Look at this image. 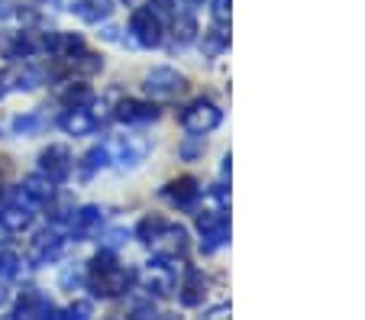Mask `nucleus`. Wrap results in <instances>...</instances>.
<instances>
[{"label":"nucleus","instance_id":"obj_24","mask_svg":"<svg viewBox=\"0 0 365 320\" xmlns=\"http://www.w3.org/2000/svg\"><path fill=\"white\" fill-rule=\"evenodd\" d=\"M103 165H110V153H107V146H94L88 155H84V162H81V175H84V178H91V175L101 172Z\"/></svg>","mask_w":365,"mask_h":320},{"label":"nucleus","instance_id":"obj_25","mask_svg":"<svg viewBox=\"0 0 365 320\" xmlns=\"http://www.w3.org/2000/svg\"><path fill=\"white\" fill-rule=\"evenodd\" d=\"M46 126V120L39 117V113H26V117H16L14 120V133L16 136H33L36 130H42Z\"/></svg>","mask_w":365,"mask_h":320},{"label":"nucleus","instance_id":"obj_8","mask_svg":"<svg viewBox=\"0 0 365 320\" xmlns=\"http://www.w3.org/2000/svg\"><path fill=\"white\" fill-rule=\"evenodd\" d=\"M39 84H42V71L29 58H23V62H14L10 68L0 71V98H7L14 91H33Z\"/></svg>","mask_w":365,"mask_h":320},{"label":"nucleus","instance_id":"obj_1","mask_svg":"<svg viewBox=\"0 0 365 320\" xmlns=\"http://www.w3.org/2000/svg\"><path fill=\"white\" fill-rule=\"evenodd\" d=\"M88 288L94 298H103V301H110V298H120V294L130 291L133 285V272L126 269V265H120L117 259H113L110 249H103L97 252L94 259H91L88 265Z\"/></svg>","mask_w":365,"mask_h":320},{"label":"nucleus","instance_id":"obj_21","mask_svg":"<svg viewBox=\"0 0 365 320\" xmlns=\"http://www.w3.org/2000/svg\"><path fill=\"white\" fill-rule=\"evenodd\" d=\"M71 14L84 23H101L113 14V0H75Z\"/></svg>","mask_w":365,"mask_h":320},{"label":"nucleus","instance_id":"obj_33","mask_svg":"<svg viewBox=\"0 0 365 320\" xmlns=\"http://www.w3.org/2000/svg\"><path fill=\"white\" fill-rule=\"evenodd\" d=\"M7 298H10V294H7V288H4V285H0V307H4V304H7Z\"/></svg>","mask_w":365,"mask_h":320},{"label":"nucleus","instance_id":"obj_6","mask_svg":"<svg viewBox=\"0 0 365 320\" xmlns=\"http://www.w3.org/2000/svg\"><path fill=\"white\" fill-rule=\"evenodd\" d=\"M130 36L139 49H155L165 39V29H162V20L149 7H136L130 16Z\"/></svg>","mask_w":365,"mask_h":320},{"label":"nucleus","instance_id":"obj_26","mask_svg":"<svg viewBox=\"0 0 365 320\" xmlns=\"http://www.w3.org/2000/svg\"><path fill=\"white\" fill-rule=\"evenodd\" d=\"M16 272H20V259L10 249H0V279H14Z\"/></svg>","mask_w":365,"mask_h":320},{"label":"nucleus","instance_id":"obj_30","mask_svg":"<svg viewBox=\"0 0 365 320\" xmlns=\"http://www.w3.org/2000/svg\"><path fill=\"white\" fill-rule=\"evenodd\" d=\"M62 314H71V317H91V304H84V301H78V304H71L68 311H62Z\"/></svg>","mask_w":365,"mask_h":320},{"label":"nucleus","instance_id":"obj_10","mask_svg":"<svg viewBox=\"0 0 365 320\" xmlns=\"http://www.w3.org/2000/svg\"><path fill=\"white\" fill-rule=\"evenodd\" d=\"M56 197V181H48L46 175H29L23 178V185L16 188V201H23L26 207H46Z\"/></svg>","mask_w":365,"mask_h":320},{"label":"nucleus","instance_id":"obj_28","mask_svg":"<svg viewBox=\"0 0 365 320\" xmlns=\"http://www.w3.org/2000/svg\"><path fill=\"white\" fill-rule=\"evenodd\" d=\"M62 100H65L68 107H75V104H88V100H91V88H84V84H78V88H75V84H71V88L62 94Z\"/></svg>","mask_w":365,"mask_h":320},{"label":"nucleus","instance_id":"obj_31","mask_svg":"<svg viewBox=\"0 0 365 320\" xmlns=\"http://www.w3.org/2000/svg\"><path fill=\"white\" fill-rule=\"evenodd\" d=\"M126 239V233H120V230H113L110 237H107V249H113V246H120Z\"/></svg>","mask_w":365,"mask_h":320},{"label":"nucleus","instance_id":"obj_32","mask_svg":"<svg viewBox=\"0 0 365 320\" xmlns=\"http://www.w3.org/2000/svg\"><path fill=\"white\" fill-rule=\"evenodd\" d=\"M123 4H126V7H133V10H136V7H145L149 0H123Z\"/></svg>","mask_w":365,"mask_h":320},{"label":"nucleus","instance_id":"obj_22","mask_svg":"<svg viewBox=\"0 0 365 320\" xmlns=\"http://www.w3.org/2000/svg\"><path fill=\"white\" fill-rule=\"evenodd\" d=\"M97 223H101V210L97 207H81V210H75V214L68 217V233L71 237H78V239H84Z\"/></svg>","mask_w":365,"mask_h":320},{"label":"nucleus","instance_id":"obj_19","mask_svg":"<svg viewBox=\"0 0 365 320\" xmlns=\"http://www.w3.org/2000/svg\"><path fill=\"white\" fill-rule=\"evenodd\" d=\"M178 298H181V304H185V307L204 304L207 279H204V275H197V272H185V279H181V285H178Z\"/></svg>","mask_w":365,"mask_h":320},{"label":"nucleus","instance_id":"obj_2","mask_svg":"<svg viewBox=\"0 0 365 320\" xmlns=\"http://www.w3.org/2000/svg\"><path fill=\"white\" fill-rule=\"evenodd\" d=\"M207 207L197 214V230H200V246L204 252H214L220 246L230 243V217H227V207H230V197H227V188L217 185V188L207 191Z\"/></svg>","mask_w":365,"mask_h":320},{"label":"nucleus","instance_id":"obj_3","mask_svg":"<svg viewBox=\"0 0 365 320\" xmlns=\"http://www.w3.org/2000/svg\"><path fill=\"white\" fill-rule=\"evenodd\" d=\"M136 237L155 252H162V256H181L187 249V230L181 223H168L162 217H145L139 223Z\"/></svg>","mask_w":365,"mask_h":320},{"label":"nucleus","instance_id":"obj_12","mask_svg":"<svg viewBox=\"0 0 365 320\" xmlns=\"http://www.w3.org/2000/svg\"><path fill=\"white\" fill-rule=\"evenodd\" d=\"M58 65H62L68 75H97V71L103 68V58L97 56V52H88L84 46H78V49L58 56Z\"/></svg>","mask_w":365,"mask_h":320},{"label":"nucleus","instance_id":"obj_17","mask_svg":"<svg viewBox=\"0 0 365 320\" xmlns=\"http://www.w3.org/2000/svg\"><path fill=\"white\" fill-rule=\"evenodd\" d=\"M14 317H62V311H58L48 298H42L39 291H23Z\"/></svg>","mask_w":365,"mask_h":320},{"label":"nucleus","instance_id":"obj_29","mask_svg":"<svg viewBox=\"0 0 365 320\" xmlns=\"http://www.w3.org/2000/svg\"><path fill=\"white\" fill-rule=\"evenodd\" d=\"M204 0H172V7L181 10V14H191V10H197Z\"/></svg>","mask_w":365,"mask_h":320},{"label":"nucleus","instance_id":"obj_4","mask_svg":"<svg viewBox=\"0 0 365 320\" xmlns=\"http://www.w3.org/2000/svg\"><path fill=\"white\" fill-rule=\"evenodd\" d=\"M181 272H185V262H181L178 256H162V252H155V259L143 269L145 291L155 294V298H168V294H175L178 285H181Z\"/></svg>","mask_w":365,"mask_h":320},{"label":"nucleus","instance_id":"obj_5","mask_svg":"<svg viewBox=\"0 0 365 320\" xmlns=\"http://www.w3.org/2000/svg\"><path fill=\"white\" fill-rule=\"evenodd\" d=\"M223 120V110L214 104V100L207 98H197L181 110V126H185L191 136H207V133H214Z\"/></svg>","mask_w":365,"mask_h":320},{"label":"nucleus","instance_id":"obj_14","mask_svg":"<svg viewBox=\"0 0 365 320\" xmlns=\"http://www.w3.org/2000/svg\"><path fill=\"white\" fill-rule=\"evenodd\" d=\"M145 143H139L136 136H117V140L107 146V153H110V159L117 162L120 168H126V165H139L143 162V155H145Z\"/></svg>","mask_w":365,"mask_h":320},{"label":"nucleus","instance_id":"obj_27","mask_svg":"<svg viewBox=\"0 0 365 320\" xmlns=\"http://www.w3.org/2000/svg\"><path fill=\"white\" fill-rule=\"evenodd\" d=\"M210 14H214V23L227 26L230 14H233V0H210Z\"/></svg>","mask_w":365,"mask_h":320},{"label":"nucleus","instance_id":"obj_7","mask_svg":"<svg viewBox=\"0 0 365 320\" xmlns=\"http://www.w3.org/2000/svg\"><path fill=\"white\" fill-rule=\"evenodd\" d=\"M143 88L152 100H175L178 94L187 91V78L175 68H152L149 75H145Z\"/></svg>","mask_w":365,"mask_h":320},{"label":"nucleus","instance_id":"obj_23","mask_svg":"<svg viewBox=\"0 0 365 320\" xmlns=\"http://www.w3.org/2000/svg\"><path fill=\"white\" fill-rule=\"evenodd\" d=\"M227 46H230V33L220 26V23H217L214 29H207V33H204V52L210 58H217L223 49H227Z\"/></svg>","mask_w":365,"mask_h":320},{"label":"nucleus","instance_id":"obj_9","mask_svg":"<svg viewBox=\"0 0 365 320\" xmlns=\"http://www.w3.org/2000/svg\"><path fill=\"white\" fill-rule=\"evenodd\" d=\"M71 168H75V159H71V153L65 146H48L39 153V175H46V178L56 181V185L68 181Z\"/></svg>","mask_w":365,"mask_h":320},{"label":"nucleus","instance_id":"obj_11","mask_svg":"<svg viewBox=\"0 0 365 320\" xmlns=\"http://www.w3.org/2000/svg\"><path fill=\"white\" fill-rule=\"evenodd\" d=\"M58 126H62L68 136H88V133H94L97 126H101V117H97L88 104H75L58 117Z\"/></svg>","mask_w":365,"mask_h":320},{"label":"nucleus","instance_id":"obj_20","mask_svg":"<svg viewBox=\"0 0 365 320\" xmlns=\"http://www.w3.org/2000/svg\"><path fill=\"white\" fill-rule=\"evenodd\" d=\"M194 39H197V23H194L191 14H181L178 10V16H175V23H172V42H168V49L172 52L187 49Z\"/></svg>","mask_w":365,"mask_h":320},{"label":"nucleus","instance_id":"obj_16","mask_svg":"<svg viewBox=\"0 0 365 320\" xmlns=\"http://www.w3.org/2000/svg\"><path fill=\"white\" fill-rule=\"evenodd\" d=\"M62 246H65V237H62L58 227L56 230H46L33 239V252H29V259H33V265H46V262H52V259H58Z\"/></svg>","mask_w":365,"mask_h":320},{"label":"nucleus","instance_id":"obj_18","mask_svg":"<svg viewBox=\"0 0 365 320\" xmlns=\"http://www.w3.org/2000/svg\"><path fill=\"white\" fill-rule=\"evenodd\" d=\"M0 227L7 233H23L33 227V207H26L23 201H14V204H4L0 207Z\"/></svg>","mask_w":365,"mask_h":320},{"label":"nucleus","instance_id":"obj_13","mask_svg":"<svg viewBox=\"0 0 365 320\" xmlns=\"http://www.w3.org/2000/svg\"><path fill=\"white\" fill-rule=\"evenodd\" d=\"M113 117L120 120V123H152V120H159V110H155V104H149V100H136V98H126L117 104V110H113Z\"/></svg>","mask_w":365,"mask_h":320},{"label":"nucleus","instance_id":"obj_15","mask_svg":"<svg viewBox=\"0 0 365 320\" xmlns=\"http://www.w3.org/2000/svg\"><path fill=\"white\" fill-rule=\"evenodd\" d=\"M162 195H165V201H172L175 207H194V201L200 197V188L191 175H181V178L168 181L165 188H162Z\"/></svg>","mask_w":365,"mask_h":320}]
</instances>
